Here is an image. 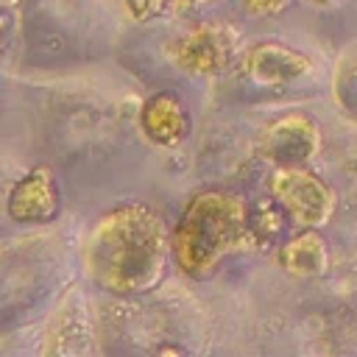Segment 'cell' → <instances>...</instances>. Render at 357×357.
<instances>
[{"label": "cell", "mask_w": 357, "mask_h": 357, "mask_svg": "<svg viewBox=\"0 0 357 357\" xmlns=\"http://www.w3.org/2000/svg\"><path fill=\"white\" fill-rule=\"evenodd\" d=\"M17 0H0V6H14Z\"/></svg>", "instance_id": "cell-15"}, {"label": "cell", "mask_w": 357, "mask_h": 357, "mask_svg": "<svg viewBox=\"0 0 357 357\" xmlns=\"http://www.w3.org/2000/svg\"><path fill=\"white\" fill-rule=\"evenodd\" d=\"M312 61L287 47V45H279V42H262L257 47L248 50L245 56V73L254 84H262V86H279V84H287L304 73H310Z\"/></svg>", "instance_id": "cell-8"}, {"label": "cell", "mask_w": 357, "mask_h": 357, "mask_svg": "<svg viewBox=\"0 0 357 357\" xmlns=\"http://www.w3.org/2000/svg\"><path fill=\"white\" fill-rule=\"evenodd\" d=\"M167 3H170V0H123L128 17H131L134 22H148V20H153Z\"/></svg>", "instance_id": "cell-11"}, {"label": "cell", "mask_w": 357, "mask_h": 357, "mask_svg": "<svg viewBox=\"0 0 357 357\" xmlns=\"http://www.w3.org/2000/svg\"><path fill=\"white\" fill-rule=\"evenodd\" d=\"M59 212V184L47 165L31 167L8 195V215L17 223H45Z\"/></svg>", "instance_id": "cell-6"}, {"label": "cell", "mask_w": 357, "mask_h": 357, "mask_svg": "<svg viewBox=\"0 0 357 357\" xmlns=\"http://www.w3.org/2000/svg\"><path fill=\"white\" fill-rule=\"evenodd\" d=\"M237 50V31L226 22H201L187 28L173 45V61L195 75H215L223 73Z\"/></svg>", "instance_id": "cell-4"}, {"label": "cell", "mask_w": 357, "mask_h": 357, "mask_svg": "<svg viewBox=\"0 0 357 357\" xmlns=\"http://www.w3.org/2000/svg\"><path fill=\"white\" fill-rule=\"evenodd\" d=\"M251 14H279L290 6V0H243Z\"/></svg>", "instance_id": "cell-12"}, {"label": "cell", "mask_w": 357, "mask_h": 357, "mask_svg": "<svg viewBox=\"0 0 357 357\" xmlns=\"http://www.w3.org/2000/svg\"><path fill=\"white\" fill-rule=\"evenodd\" d=\"M6 42H8V22H6V17L0 14V56H3V50H6Z\"/></svg>", "instance_id": "cell-14"}, {"label": "cell", "mask_w": 357, "mask_h": 357, "mask_svg": "<svg viewBox=\"0 0 357 357\" xmlns=\"http://www.w3.org/2000/svg\"><path fill=\"white\" fill-rule=\"evenodd\" d=\"M139 126L151 142L162 148H178L190 134V114L178 95L156 92L142 103Z\"/></svg>", "instance_id": "cell-7"}, {"label": "cell", "mask_w": 357, "mask_h": 357, "mask_svg": "<svg viewBox=\"0 0 357 357\" xmlns=\"http://www.w3.org/2000/svg\"><path fill=\"white\" fill-rule=\"evenodd\" d=\"M259 151L276 165H304L321 151V131L307 114H284L262 131Z\"/></svg>", "instance_id": "cell-5"}, {"label": "cell", "mask_w": 357, "mask_h": 357, "mask_svg": "<svg viewBox=\"0 0 357 357\" xmlns=\"http://www.w3.org/2000/svg\"><path fill=\"white\" fill-rule=\"evenodd\" d=\"M315 3H337V0H315Z\"/></svg>", "instance_id": "cell-16"}, {"label": "cell", "mask_w": 357, "mask_h": 357, "mask_svg": "<svg viewBox=\"0 0 357 357\" xmlns=\"http://www.w3.org/2000/svg\"><path fill=\"white\" fill-rule=\"evenodd\" d=\"M282 212L284 209L276 201H262L251 209V229H254V237H257L259 248L273 243V237L282 231V223H284Z\"/></svg>", "instance_id": "cell-10"}, {"label": "cell", "mask_w": 357, "mask_h": 357, "mask_svg": "<svg viewBox=\"0 0 357 357\" xmlns=\"http://www.w3.org/2000/svg\"><path fill=\"white\" fill-rule=\"evenodd\" d=\"M173 257L181 273L204 279L215 268L240 251L259 248L251 229V209L240 192L204 190L184 206L173 237Z\"/></svg>", "instance_id": "cell-2"}, {"label": "cell", "mask_w": 357, "mask_h": 357, "mask_svg": "<svg viewBox=\"0 0 357 357\" xmlns=\"http://www.w3.org/2000/svg\"><path fill=\"white\" fill-rule=\"evenodd\" d=\"M271 195L298 229L324 226L337 206L335 190L304 165H279L271 176Z\"/></svg>", "instance_id": "cell-3"}, {"label": "cell", "mask_w": 357, "mask_h": 357, "mask_svg": "<svg viewBox=\"0 0 357 357\" xmlns=\"http://www.w3.org/2000/svg\"><path fill=\"white\" fill-rule=\"evenodd\" d=\"M170 248L162 215L142 201H128L95 220L84 243V268L98 287L137 296L162 282Z\"/></svg>", "instance_id": "cell-1"}, {"label": "cell", "mask_w": 357, "mask_h": 357, "mask_svg": "<svg viewBox=\"0 0 357 357\" xmlns=\"http://www.w3.org/2000/svg\"><path fill=\"white\" fill-rule=\"evenodd\" d=\"M276 259H279L282 271L290 273V276H315V273H324L326 265H329L326 240L315 229H301V234H296L293 240H287L279 248Z\"/></svg>", "instance_id": "cell-9"}, {"label": "cell", "mask_w": 357, "mask_h": 357, "mask_svg": "<svg viewBox=\"0 0 357 357\" xmlns=\"http://www.w3.org/2000/svg\"><path fill=\"white\" fill-rule=\"evenodd\" d=\"M201 3H206V0H170V6H173L176 11H187V8H195V6H201Z\"/></svg>", "instance_id": "cell-13"}]
</instances>
